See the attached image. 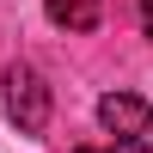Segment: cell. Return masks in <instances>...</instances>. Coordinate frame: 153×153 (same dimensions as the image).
<instances>
[{"instance_id": "6da1fadb", "label": "cell", "mask_w": 153, "mask_h": 153, "mask_svg": "<svg viewBox=\"0 0 153 153\" xmlns=\"http://www.w3.org/2000/svg\"><path fill=\"white\" fill-rule=\"evenodd\" d=\"M98 129L110 135V147L153 153V104L135 98V92H104L98 98Z\"/></svg>"}, {"instance_id": "7a4b0ae2", "label": "cell", "mask_w": 153, "mask_h": 153, "mask_svg": "<svg viewBox=\"0 0 153 153\" xmlns=\"http://www.w3.org/2000/svg\"><path fill=\"white\" fill-rule=\"evenodd\" d=\"M0 86H6V117L19 123V135H43V129H49V110H55L43 74H37L31 61H12Z\"/></svg>"}, {"instance_id": "3957f363", "label": "cell", "mask_w": 153, "mask_h": 153, "mask_svg": "<svg viewBox=\"0 0 153 153\" xmlns=\"http://www.w3.org/2000/svg\"><path fill=\"white\" fill-rule=\"evenodd\" d=\"M43 19L55 25V31H92V25L104 19V6H98V0H43Z\"/></svg>"}, {"instance_id": "277c9868", "label": "cell", "mask_w": 153, "mask_h": 153, "mask_svg": "<svg viewBox=\"0 0 153 153\" xmlns=\"http://www.w3.org/2000/svg\"><path fill=\"white\" fill-rule=\"evenodd\" d=\"M141 25H147V37H153V0H141Z\"/></svg>"}, {"instance_id": "5b68a950", "label": "cell", "mask_w": 153, "mask_h": 153, "mask_svg": "<svg viewBox=\"0 0 153 153\" xmlns=\"http://www.w3.org/2000/svg\"><path fill=\"white\" fill-rule=\"evenodd\" d=\"M74 153H104V147H74ZM110 153H123V147H110Z\"/></svg>"}]
</instances>
